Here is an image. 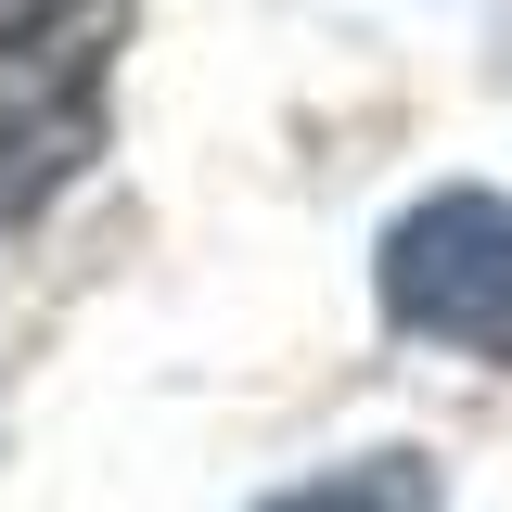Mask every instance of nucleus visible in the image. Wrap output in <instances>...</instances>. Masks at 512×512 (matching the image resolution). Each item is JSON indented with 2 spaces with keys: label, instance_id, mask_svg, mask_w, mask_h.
Listing matches in <instances>:
<instances>
[{
  "label": "nucleus",
  "instance_id": "obj_1",
  "mask_svg": "<svg viewBox=\"0 0 512 512\" xmlns=\"http://www.w3.org/2000/svg\"><path fill=\"white\" fill-rule=\"evenodd\" d=\"M141 0H13L0 13V231L90 180L116 128V52Z\"/></svg>",
  "mask_w": 512,
  "mask_h": 512
},
{
  "label": "nucleus",
  "instance_id": "obj_3",
  "mask_svg": "<svg viewBox=\"0 0 512 512\" xmlns=\"http://www.w3.org/2000/svg\"><path fill=\"white\" fill-rule=\"evenodd\" d=\"M256 512H448V474L423 448H359V461H333V474H308Z\"/></svg>",
  "mask_w": 512,
  "mask_h": 512
},
{
  "label": "nucleus",
  "instance_id": "obj_2",
  "mask_svg": "<svg viewBox=\"0 0 512 512\" xmlns=\"http://www.w3.org/2000/svg\"><path fill=\"white\" fill-rule=\"evenodd\" d=\"M372 308L384 333H410L436 359L512 372V192H474V180L423 192L372 244Z\"/></svg>",
  "mask_w": 512,
  "mask_h": 512
}]
</instances>
